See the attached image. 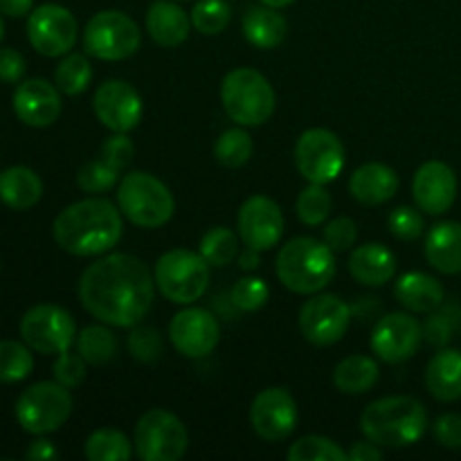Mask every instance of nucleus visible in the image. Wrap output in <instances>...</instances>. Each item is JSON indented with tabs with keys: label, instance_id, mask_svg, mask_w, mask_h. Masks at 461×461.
<instances>
[{
	"label": "nucleus",
	"instance_id": "obj_6",
	"mask_svg": "<svg viewBox=\"0 0 461 461\" xmlns=\"http://www.w3.org/2000/svg\"><path fill=\"white\" fill-rule=\"evenodd\" d=\"M221 102L225 113L239 126H261L273 117L275 90L270 81L255 68H237L223 77Z\"/></svg>",
	"mask_w": 461,
	"mask_h": 461
},
{
	"label": "nucleus",
	"instance_id": "obj_45",
	"mask_svg": "<svg viewBox=\"0 0 461 461\" xmlns=\"http://www.w3.org/2000/svg\"><path fill=\"white\" fill-rule=\"evenodd\" d=\"M54 381L61 383L68 390H75L81 383L86 381V374H88V363L84 360V356L77 351V354H70V349L63 351V354L57 356L54 360Z\"/></svg>",
	"mask_w": 461,
	"mask_h": 461
},
{
	"label": "nucleus",
	"instance_id": "obj_41",
	"mask_svg": "<svg viewBox=\"0 0 461 461\" xmlns=\"http://www.w3.org/2000/svg\"><path fill=\"white\" fill-rule=\"evenodd\" d=\"M77 185H79L81 192L97 194L99 196V194L111 192L113 187L120 185V171H117L115 167L108 165L104 158L90 160L86 162L79 169V174H77Z\"/></svg>",
	"mask_w": 461,
	"mask_h": 461
},
{
	"label": "nucleus",
	"instance_id": "obj_3",
	"mask_svg": "<svg viewBox=\"0 0 461 461\" xmlns=\"http://www.w3.org/2000/svg\"><path fill=\"white\" fill-rule=\"evenodd\" d=\"M360 430L381 448H408L426 435V405L414 396H383L363 410Z\"/></svg>",
	"mask_w": 461,
	"mask_h": 461
},
{
	"label": "nucleus",
	"instance_id": "obj_13",
	"mask_svg": "<svg viewBox=\"0 0 461 461\" xmlns=\"http://www.w3.org/2000/svg\"><path fill=\"white\" fill-rule=\"evenodd\" d=\"M354 311L342 297L315 293L300 309V331L315 347H331L349 331Z\"/></svg>",
	"mask_w": 461,
	"mask_h": 461
},
{
	"label": "nucleus",
	"instance_id": "obj_22",
	"mask_svg": "<svg viewBox=\"0 0 461 461\" xmlns=\"http://www.w3.org/2000/svg\"><path fill=\"white\" fill-rule=\"evenodd\" d=\"M396 192H399V176L383 162H365L349 178V194L360 205H383L392 201Z\"/></svg>",
	"mask_w": 461,
	"mask_h": 461
},
{
	"label": "nucleus",
	"instance_id": "obj_33",
	"mask_svg": "<svg viewBox=\"0 0 461 461\" xmlns=\"http://www.w3.org/2000/svg\"><path fill=\"white\" fill-rule=\"evenodd\" d=\"M90 79H93V68H90L86 54L68 52L57 66V70H54V84L68 97H77V95L86 93Z\"/></svg>",
	"mask_w": 461,
	"mask_h": 461
},
{
	"label": "nucleus",
	"instance_id": "obj_18",
	"mask_svg": "<svg viewBox=\"0 0 461 461\" xmlns=\"http://www.w3.org/2000/svg\"><path fill=\"white\" fill-rule=\"evenodd\" d=\"M97 120L113 133H129L140 124L144 113L142 97L131 84L122 79L104 81L93 95Z\"/></svg>",
	"mask_w": 461,
	"mask_h": 461
},
{
	"label": "nucleus",
	"instance_id": "obj_46",
	"mask_svg": "<svg viewBox=\"0 0 461 461\" xmlns=\"http://www.w3.org/2000/svg\"><path fill=\"white\" fill-rule=\"evenodd\" d=\"M322 241L331 248L333 252H347L358 241V225L349 216H338L331 223L324 225Z\"/></svg>",
	"mask_w": 461,
	"mask_h": 461
},
{
	"label": "nucleus",
	"instance_id": "obj_10",
	"mask_svg": "<svg viewBox=\"0 0 461 461\" xmlns=\"http://www.w3.org/2000/svg\"><path fill=\"white\" fill-rule=\"evenodd\" d=\"M133 446L144 461H178L187 453V428L169 410L153 408L140 417Z\"/></svg>",
	"mask_w": 461,
	"mask_h": 461
},
{
	"label": "nucleus",
	"instance_id": "obj_23",
	"mask_svg": "<svg viewBox=\"0 0 461 461\" xmlns=\"http://www.w3.org/2000/svg\"><path fill=\"white\" fill-rule=\"evenodd\" d=\"M347 268L358 284L378 288L394 277L396 257L385 243H365L351 250Z\"/></svg>",
	"mask_w": 461,
	"mask_h": 461
},
{
	"label": "nucleus",
	"instance_id": "obj_50",
	"mask_svg": "<svg viewBox=\"0 0 461 461\" xmlns=\"http://www.w3.org/2000/svg\"><path fill=\"white\" fill-rule=\"evenodd\" d=\"M383 459V448L374 441H356L351 444V448L347 450V461H381Z\"/></svg>",
	"mask_w": 461,
	"mask_h": 461
},
{
	"label": "nucleus",
	"instance_id": "obj_31",
	"mask_svg": "<svg viewBox=\"0 0 461 461\" xmlns=\"http://www.w3.org/2000/svg\"><path fill=\"white\" fill-rule=\"evenodd\" d=\"M75 342H77V351L84 356L86 363L95 365V367L111 363V360L117 356V351H120L117 336L108 329V324L104 327V322L81 329Z\"/></svg>",
	"mask_w": 461,
	"mask_h": 461
},
{
	"label": "nucleus",
	"instance_id": "obj_26",
	"mask_svg": "<svg viewBox=\"0 0 461 461\" xmlns=\"http://www.w3.org/2000/svg\"><path fill=\"white\" fill-rule=\"evenodd\" d=\"M426 259L441 275H461V223L441 221L426 234Z\"/></svg>",
	"mask_w": 461,
	"mask_h": 461
},
{
	"label": "nucleus",
	"instance_id": "obj_8",
	"mask_svg": "<svg viewBox=\"0 0 461 461\" xmlns=\"http://www.w3.org/2000/svg\"><path fill=\"white\" fill-rule=\"evenodd\" d=\"M72 414V394L57 381H41L27 387L16 401V421L25 432L45 437L66 426Z\"/></svg>",
	"mask_w": 461,
	"mask_h": 461
},
{
	"label": "nucleus",
	"instance_id": "obj_20",
	"mask_svg": "<svg viewBox=\"0 0 461 461\" xmlns=\"http://www.w3.org/2000/svg\"><path fill=\"white\" fill-rule=\"evenodd\" d=\"M12 104L14 113L23 124L32 129H45V126H52L61 115V90L57 88V84L34 77L16 86Z\"/></svg>",
	"mask_w": 461,
	"mask_h": 461
},
{
	"label": "nucleus",
	"instance_id": "obj_55",
	"mask_svg": "<svg viewBox=\"0 0 461 461\" xmlns=\"http://www.w3.org/2000/svg\"><path fill=\"white\" fill-rule=\"evenodd\" d=\"M5 36V23H3V14H0V41H3Z\"/></svg>",
	"mask_w": 461,
	"mask_h": 461
},
{
	"label": "nucleus",
	"instance_id": "obj_35",
	"mask_svg": "<svg viewBox=\"0 0 461 461\" xmlns=\"http://www.w3.org/2000/svg\"><path fill=\"white\" fill-rule=\"evenodd\" d=\"M34 369V356L25 342L0 340V383H21Z\"/></svg>",
	"mask_w": 461,
	"mask_h": 461
},
{
	"label": "nucleus",
	"instance_id": "obj_47",
	"mask_svg": "<svg viewBox=\"0 0 461 461\" xmlns=\"http://www.w3.org/2000/svg\"><path fill=\"white\" fill-rule=\"evenodd\" d=\"M135 156V144L131 142V138H126V133H113L106 142L102 144V158L111 167H115L117 171L126 169V167L133 162Z\"/></svg>",
	"mask_w": 461,
	"mask_h": 461
},
{
	"label": "nucleus",
	"instance_id": "obj_28",
	"mask_svg": "<svg viewBox=\"0 0 461 461\" xmlns=\"http://www.w3.org/2000/svg\"><path fill=\"white\" fill-rule=\"evenodd\" d=\"M426 387L441 403L461 399V351L441 347L426 367Z\"/></svg>",
	"mask_w": 461,
	"mask_h": 461
},
{
	"label": "nucleus",
	"instance_id": "obj_53",
	"mask_svg": "<svg viewBox=\"0 0 461 461\" xmlns=\"http://www.w3.org/2000/svg\"><path fill=\"white\" fill-rule=\"evenodd\" d=\"M261 264V252L255 250V248L246 246V250L239 252V266L243 270H257Z\"/></svg>",
	"mask_w": 461,
	"mask_h": 461
},
{
	"label": "nucleus",
	"instance_id": "obj_51",
	"mask_svg": "<svg viewBox=\"0 0 461 461\" xmlns=\"http://www.w3.org/2000/svg\"><path fill=\"white\" fill-rule=\"evenodd\" d=\"M25 457L30 461H50V459L59 457V450L54 448L52 441L36 439V441H32L30 448L25 450Z\"/></svg>",
	"mask_w": 461,
	"mask_h": 461
},
{
	"label": "nucleus",
	"instance_id": "obj_37",
	"mask_svg": "<svg viewBox=\"0 0 461 461\" xmlns=\"http://www.w3.org/2000/svg\"><path fill=\"white\" fill-rule=\"evenodd\" d=\"M295 210L302 223L309 225V228H318V225L327 223L333 210L331 194L324 189V185L309 183V187L302 189L300 196H297Z\"/></svg>",
	"mask_w": 461,
	"mask_h": 461
},
{
	"label": "nucleus",
	"instance_id": "obj_54",
	"mask_svg": "<svg viewBox=\"0 0 461 461\" xmlns=\"http://www.w3.org/2000/svg\"><path fill=\"white\" fill-rule=\"evenodd\" d=\"M293 3H295V0H261V5H268V7H275V9H284Z\"/></svg>",
	"mask_w": 461,
	"mask_h": 461
},
{
	"label": "nucleus",
	"instance_id": "obj_24",
	"mask_svg": "<svg viewBox=\"0 0 461 461\" xmlns=\"http://www.w3.org/2000/svg\"><path fill=\"white\" fill-rule=\"evenodd\" d=\"M147 32L162 48H178L189 39L192 18L174 0H156L147 12Z\"/></svg>",
	"mask_w": 461,
	"mask_h": 461
},
{
	"label": "nucleus",
	"instance_id": "obj_19",
	"mask_svg": "<svg viewBox=\"0 0 461 461\" xmlns=\"http://www.w3.org/2000/svg\"><path fill=\"white\" fill-rule=\"evenodd\" d=\"M239 237L243 246L266 252L279 246L284 237V214L277 203L268 196H250L239 210Z\"/></svg>",
	"mask_w": 461,
	"mask_h": 461
},
{
	"label": "nucleus",
	"instance_id": "obj_1",
	"mask_svg": "<svg viewBox=\"0 0 461 461\" xmlns=\"http://www.w3.org/2000/svg\"><path fill=\"white\" fill-rule=\"evenodd\" d=\"M156 288V277L142 259L124 252H106L81 275L79 300L99 322L133 329L151 311Z\"/></svg>",
	"mask_w": 461,
	"mask_h": 461
},
{
	"label": "nucleus",
	"instance_id": "obj_17",
	"mask_svg": "<svg viewBox=\"0 0 461 461\" xmlns=\"http://www.w3.org/2000/svg\"><path fill=\"white\" fill-rule=\"evenodd\" d=\"M169 340L185 358H205L221 340L219 320L201 306L178 311L169 324Z\"/></svg>",
	"mask_w": 461,
	"mask_h": 461
},
{
	"label": "nucleus",
	"instance_id": "obj_32",
	"mask_svg": "<svg viewBox=\"0 0 461 461\" xmlns=\"http://www.w3.org/2000/svg\"><path fill=\"white\" fill-rule=\"evenodd\" d=\"M133 448L129 437L115 428H99L86 439L84 455L90 461H129L133 457Z\"/></svg>",
	"mask_w": 461,
	"mask_h": 461
},
{
	"label": "nucleus",
	"instance_id": "obj_52",
	"mask_svg": "<svg viewBox=\"0 0 461 461\" xmlns=\"http://www.w3.org/2000/svg\"><path fill=\"white\" fill-rule=\"evenodd\" d=\"M34 9V0H0V14L9 18L30 16Z\"/></svg>",
	"mask_w": 461,
	"mask_h": 461
},
{
	"label": "nucleus",
	"instance_id": "obj_36",
	"mask_svg": "<svg viewBox=\"0 0 461 461\" xmlns=\"http://www.w3.org/2000/svg\"><path fill=\"white\" fill-rule=\"evenodd\" d=\"M252 156V138L246 131V126L239 129H228L221 133V138L214 144V158L228 169H239L248 165Z\"/></svg>",
	"mask_w": 461,
	"mask_h": 461
},
{
	"label": "nucleus",
	"instance_id": "obj_34",
	"mask_svg": "<svg viewBox=\"0 0 461 461\" xmlns=\"http://www.w3.org/2000/svg\"><path fill=\"white\" fill-rule=\"evenodd\" d=\"M198 252L212 268H223L239 257V239L232 230L219 225V228H212L210 232L203 234Z\"/></svg>",
	"mask_w": 461,
	"mask_h": 461
},
{
	"label": "nucleus",
	"instance_id": "obj_42",
	"mask_svg": "<svg viewBox=\"0 0 461 461\" xmlns=\"http://www.w3.org/2000/svg\"><path fill=\"white\" fill-rule=\"evenodd\" d=\"M268 297L270 288L261 277H241L232 286V293H230V302H232L239 311H243V313L259 311L261 306L268 302Z\"/></svg>",
	"mask_w": 461,
	"mask_h": 461
},
{
	"label": "nucleus",
	"instance_id": "obj_7",
	"mask_svg": "<svg viewBox=\"0 0 461 461\" xmlns=\"http://www.w3.org/2000/svg\"><path fill=\"white\" fill-rule=\"evenodd\" d=\"M210 268L201 252L176 248L156 261L153 277L165 300L187 306L201 300L210 288Z\"/></svg>",
	"mask_w": 461,
	"mask_h": 461
},
{
	"label": "nucleus",
	"instance_id": "obj_48",
	"mask_svg": "<svg viewBox=\"0 0 461 461\" xmlns=\"http://www.w3.org/2000/svg\"><path fill=\"white\" fill-rule=\"evenodd\" d=\"M432 435L444 448L459 450L461 448V417L459 414H441L432 423Z\"/></svg>",
	"mask_w": 461,
	"mask_h": 461
},
{
	"label": "nucleus",
	"instance_id": "obj_14",
	"mask_svg": "<svg viewBox=\"0 0 461 461\" xmlns=\"http://www.w3.org/2000/svg\"><path fill=\"white\" fill-rule=\"evenodd\" d=\"M77 18L70 9L57 3H45L27 16V39L43 57H66L77 43Z\"/></svg>",
	"mask_w": 461,
	"mask_h": 461
},
{
	"label": "nucleus",
	"instance_id": "obj_9",
	"mask_svg": "<svg viewBox=\"0 0 461 461\" xmlns=\"http://www.w3.org/2000/svg\"><path fill=\"white\" fill-rule=\"evenodd\" d=\"M142 43L138 23L124 12H97L84 27V50L99 61H124L133 57Z\"/></svg>",
	"mask_w": 461,
	"mask_h": 461
},
{
	"label": "nucleus",
	"instance_id": "obj_40",
	"mask_svg": "<svg viewBox=\"0 0 461 461\" xmlns=\"http://www.w3.org/2000/svg\"><path fill=\"white\" fill-rule=\"evenodd\" d=\"M288 459L291 461H347V450H342L329 437L306 435L297 439L288 448Z\"/></svg>",
	"mask_w": 461,
	"mask_h": 461
},
{
	"label": "nucleus",
	"instance_id": "obj_12",
	"mask_svg": "<svg viewBox=\"0 0 461 461\" xmlns=\"http://www.w3.org/2000/svg\"><path fill=\"white\" fill-rule=\"evenodd\" d=\"M295 167L304 180L329 185L345 169V147L329 129H309L295 144Z\"/></svg>",
	"mask_w": 461,
	"mask_h": 461
},
{
	"label": "nucleus",
	"instance_id": "obj_16",
	"mask_svg": "<svg viewBox=\"0 0 461 461\" xmlns=\"http://www.w3.org/2000/svg\"><path fill=\"white\" fill-rule=\"evenodd\" d=\"M423 342V324L412 313H387L374 324L369 345L387 365H399L412 358Z\"/></svg>",
	"mask_w": 461,
	"mask_h": 461
},
{
	"label": "nucleus",
	"instance_id": "obj_29",
	"mask_svg": "<svg viewBox=\"0 0 461 461\" xmlns=\"http://www.w3.org/2000/svg\"><path fill=\"white\" fill-rule=\"evenodd\" d=\"M43 196V180L30 167H9L0 174V201L9 210H32Z\"/></svg>",
	"mask_w": 461,
	"mask_h": 461
},
{
	"label": "nucleus",
	"instance_id": "obj_5",
	"mask_svg": "<svg viewBox=\"0 0 461 461\" xmlns=\"http://www.w3.org/2000/svg\"><path fill=\"white\" fill-rule=\"evenodd\" d=\"M122 216L144 230H156L174 219L176 201L160 178L147 171H131L117 185Z\"/></svg>",
	"mask_w": 461,
	"mask_h": 461
},
{
	"label": "nucleus",
	"instance_id": "obj_25",
	"mask_svg": "<svg viewBox=\"0 0 461 461\" xmlns=\"http://www.w3.org/2000/svg\"><path fill=\"white\" fill-rule=\"evenodd\" d=\"M394 297L410 313H432L444 304L446 291L437 277L414 270L401 275L394 286Z\"/></svg>",
	"mask_w": 461,
	"mask_h": 461
},
{
	"label": "nucleus",
	"instance_id": "obj_49",
	"mask_svg": "<svg viewBox=\"0 0 461 461\" xmlns=\"http://www.w3.org/2000/svg\"><path fill=\"white\" fill-rule=\"evenodd\" d=\"M25 70L27 61L18 50L0 48V81L3 84H21Z\"/></svg>",
	"mask_w": 461,
	"mask_h": 461
},
{
	"label": "nucleus",
	"instance_id": "obj_11",
	"mask_svg": "<svg viewBox=\"0 0 461 461\" xmlns=\"http://www.w3.org/2000/svg\"><path fill=\"white\" fill-rule=\"evenodd\" d=\"M21 338L32 351L43 356L63 354L77 340L75 318L57 304L32 306L21 318Z\"/></svg>",
	"mask_w": 461,
	"mask_h": 461
},
{
	"label": "nucleus",
	"instance_id": "obj_44",
	"mask_svg": "<svg viewBox=\"0 0 461 461\" xmlns=\"http://www.w3.org/2000/svg\"><path fill=\"white\" fill-rule=\"evenodd\" d=\"M387 228H390V232L394 234L396 239H401V241H414V239L421 237L423 230H426V219H423V214L419 212V207L401 205L390 214Z\"/></svg>",
	"mask_w": 461,
	"mask_h": 461
},
{
	"label": "nucleus",
	"instance_id": "obj_15",
	"mask_svg": "<svg viewBox=\"0 0 461 461\" xmlns=\"http://www.w3.org/2000/svg\"><path fill=\"white\" fill-rule=\"evenodd\" d=\"M300 410L291 392L284 387H268L255 396L250 405V426L264 441L277 444L295 432Z\"/></svg>",
	"mask_w": 461,
	"mask_h": 461
},
{
	"label": "nucleus",
	"instance_id": "obj_39",
	"mask_svg": "<svg viewBox=\"0 0 461 461\" xmlns=\"http://www.w3.org/2000/svg\"><path fill=\"white\" fill-rule=\"evenodd\" d=\"M459 322H461V311L457 306L441 304L439 309L428 313L426 324H423V340H426L428 345L441 349V347H446L450 340H453L455 331L459 329Z\"/></svg>",
	"mask_w": 461,
	"mask_h": 461
},
{
	"label": "nucleus",
	"instance_id": "obj_4",
	"mask_svg": "<svg viewBox=\"0 0 461 461\" xmlns=\"http://www.w3.org/2000/svg\"><path fill=\"white\" fill-rule=\"evenodd\" d=\"M275 273L288 291L315 295L336 277V252L320 239L295 237L279 250Z\"/></svg>",
	"mask_w": 461,
	"mask_h": 461
},
{
	"label": "nucleus",
	"instance_id": "obj_2",
	"mask_svg": "<svg viewBox=\"0 0 461 461\" xmlns=\"http://www.w3.org/2000/svg\"><path fill=\"white\" fill-rule=\"evenodd\" d=\"M124 223L120 207L108 198L90 196L59 212L52 234L63 252L75 257H102L120 243Z\"/></svg>",
	"mask_w": 461,
	"mask_h": 461
},
{
	"label": "nucleus",
	"instance_id": "obj_43",
	"mask_svg": "<svg viewBox=\"0 0 461 461\" xmlns=\"http://www.w3.org/2000/svg\"><path fill=\"white\" fill-rule=\"evenodd\" d=\"M126 347H129L131 358L144 365L156 363V360L162 356V351H165L160 333H158L153 327H140V324L131 329Z\"/></svg>",
	"mask_w": 461,
	"mask_h": 461
},
{
	"label": "nucleus",
	"instance_id": "obj_38",
	"mask_svg": "<svg viewBox=\"0 0 461 461\" xmlns=\"http://www.w3.org/2000/svg\"><path fill=\"white\" fill-rule=\"evenodd\" d=\"M189 18H192V27H196V32L214 36L230 25L232 7L228 5V0H198Z\"/></svg>",
	"mask_w": 461,
	"mask_h": 461
},
{
	"label": "nucleus",
	"instance_id": "obj_21",
	"mask_svg": "<svg viewBox=\"0 0 461 461\" xmlns=\"http://www.w3.org/2000/svg\"><path fill=\"white\" fill-rule=\"evenodd\" d=\"M412 196L419 210L426 214H446L457 198V176L453 167L441 160H430L419 167L412 180Z\"/></svg>",
	"mask_w": 461,
	"mask_h": 461
},
{
	"label": "nucleus",
	"instance_id": "obj_27",
	"mask_svg": "<svg viewBox=\"0 0 461 461\" xmlns=\"http://www.w3.org/2000/svg\"><path fill=\"white\" fill-rule=\"evenodd\" d=\"M243 36L257 50H275L284 43L288 32V23L282 14L268 5H257L243 14L241 21Z\"/></svg>",
	"mask_w": 461,
	"mask_h": 461
},
{
	"label": "nucleus",
	"instance_id": "obj_30",
	"mask_svg": "<svg viewBox=\"0 0 461 461\" xmlns=\"http://www.w3.org/2000/svg\"><path fill=\"white\" fill-rule=\"evenodd\" d=\"M378 378H381V369H378V363L372 356H347V358L340 360V363L336 365V369H333V385H336V390H340L342 394H367V392L376 385Z\"/></svg>",
	"mask_w": 461,
	"mask_h": 461
}]
</instances>
